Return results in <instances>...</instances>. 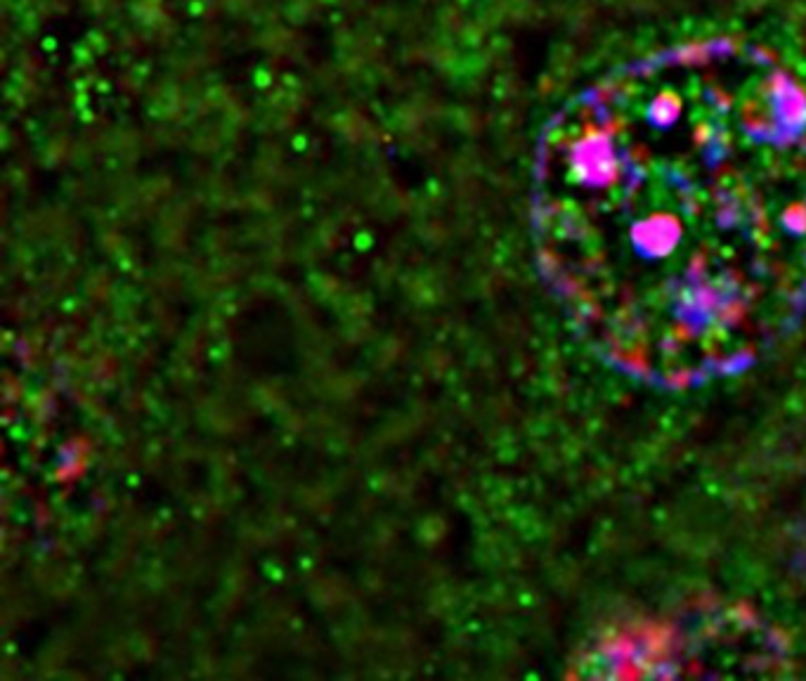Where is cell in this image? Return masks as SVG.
<instances>
[{"label": "cell", "instance_id": "cell-1", "mask_svg": "<svg viewBox=\"0 0 806 681\" xmlns=\"http://www.w3.org/2000/svg\"><path fill=\"white\" fill-rule=\"evenodd\" d=\"M544 270L629 374L691 386L757 358L806 301V86L743 38L610 69L546 123Z\"/></svg>", "mask_w": 806, "mask_h": 681}]
</instances>
